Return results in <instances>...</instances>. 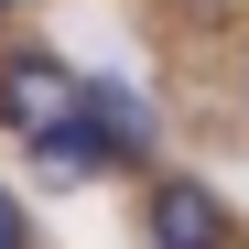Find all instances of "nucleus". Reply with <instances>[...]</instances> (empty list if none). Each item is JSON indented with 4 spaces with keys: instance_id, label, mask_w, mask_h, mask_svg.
<instances>
[{
    "instance_id": "1",
    "label": "nucleus",
    "mask_w": 249,
    "mask_h": 249,
    "mask_svg": "<svg viewBox=\"0 0 249 249\" xmlns=\"http://www.w3.org/2000/svg\"><path fill=\"white\" fill-rule=\"evenodd\" d=\"M141 238H152V249H238V217L217 206V184L162 174V184L141 195Z\"/></svg>"
},
{
    "instance_id": "4",
    "label": "nucleus",
    "mask_w": 249,
    "mask_h": 249,
    "mask_svg": "<svg viewBox=\"0 0 249 249\" xmlns=\"http://www.w3.org/2000/svg\"><path fill=\"white\" fill-rule=\"evenodd\" d=\"M22 152H33V174H44V184H87V174H119V162H108V141L87 130V119H54V130H33Z\"/></svg>"
},
{
    "instance_id": "6",
    "label": "nucleus",
    "mask_w": 249,
    "mask_h": 249,
    "mask_svg": "<svg viewBox=\"0 0 249 249\" xmlns=\"http://www.w3.org/2000/svg\"><path fill=\"white\" fill-rule=\"evenodd\" d=\"M0 11H11V0H0Z\"/></svg>"
},
{
    "instance_id": "3",
    "label": "nucleus",
    "mask_w": 249,
    "mask_h": 249,
    "mask_svg": "<svg viewBox=\"0 0 249 249\" xmlns=\"http://www.w3.org/2000/svg\"><path fill=\"white\" fill-rule=\"evenodd\" d=\"M76 119H87V130L108 141V162H119V174H130V162H152V108L130 98V87H108V76H87V98H76Z\"/></svg>"
},
{
    "instance_id": "2",
    "label": "nucleus",
    "mask_w": 249,
    "mask_h": 249,
    "mask_svg": "<svg viewBox=\"0 0 249 249\" xmlns=\"http://www.w3.org/2000/svg\"><path fill=\"white\" fill-rule=\"evenodd\" d=\"M76 98H87V76H65L54 54H11L0 65V119L33 141V130H54V119H76Z\"/></svg>"
},
{
    "instance_id": "5",
    "label": "nucleus",
    "mask_w": 249,
    "mask_h": 249,
    "mask_svg": "<svg viewBox=\"0 0 249 249\" xmlns=\"http://www.w3.org/2000/svg\"><path fill=\"white\" fill-rule=\"evenodd\" d=\"M0 249H33V228H22V206L0 195Z\"/></svg>"
}]
</instances>
